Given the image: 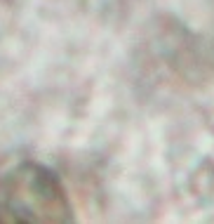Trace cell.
<instances>
[{
    "label": "cell",
    "mask_w": 214,
    "mask_h": 224,
    "mask_svg": "<svg viewBox=\"0 0 214 224\" xmlns=\"http://www.w3.org/2000/svg\"><path fill=\"white\" fill-rule=\"evenodd\" d=\"M0 212L17 222H68L73 217L61 182L35 163H24L5 175Z\"/></svg>",
    "instance_id": "obj_1"
}]
</instances>
